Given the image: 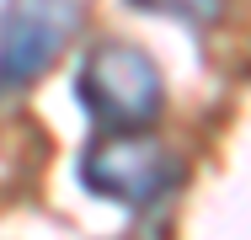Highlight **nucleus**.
Masks as SVG:
<instances>
[{
	"instance_id": "f257e3e1",
	"label": "nucleus",
	"mask_w": 251,
	"mask_h": 240,
	"mask_svg": "<svg viewBox=\"0 0 251 240\" xmlns=\"http://www.w3.org/2000/svg\"><path fill=\"white\" fill-rule=\"evenodd\" d=\"M75 101L97 128H155L166 112V75L128 38H101L75 70Z\"/></svg>"
},
{
	"instance_id": "f03ea898",
	"label": "nucleus",
	"mask_w": 251,
	"mask_h": 240,
	"mask_svg": "<svg viewBox=\"0 0 251 240\" xmlns=\"http://www.w3.org/2000/svg\"><path fill=\"white\" fill-rule=\"evenodd\" d=\"M182 160L150 128H101L80 155V182L91 197L118 208H150L176 187Z\"/></svg>"
},
{
	"instance_id": "7ed1b4c3",
	"label": "nucleus",
	"mask_w": 251,
	"mask_h": 240,
	"mask_svg": "<svg viewBox=\"0 0 251 240\" xmlns=\"http://www.w3.org/2000/svg\"><path fill=\"white\" fill-rule=\"evenodd\" d=\"M86 0H0V96L38 86L80 32Z\"/></svg>"
},
{
	"instance_id": "20e7f679",
	"label": "nucleus",
	"mask_w": 251,
	"mask_h": 240,
	"mask_svg": "<svg viewBox=\"0 0 251 240\" xmlns=\"http://www.w3.org/2000/svg\"><path fill=\"white\" fill-rule=\"evenodd\" d=\"M145 16H166V22H187V27H208L219 16V0H128Z\"/></svg>"
}]
</instances>
